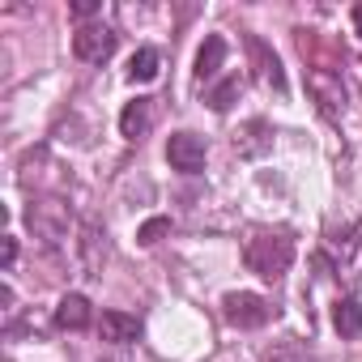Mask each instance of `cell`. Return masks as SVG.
<instances>
[{"mask_svg":"<svg viewBox=\"0 0 362 362\" xmlns=\"http://www.w3.org/2000/svg\"><path fill=\"white\" fill-rule=\"evenodd\" d=\"M243 260L256 277L264 281H281L294 264V239L286 230H256L243 247Z\"/></svg>","mask_w":362,"mask_h":362,"instance_id":"obj_1","label":"cell"},{"mask_svg":"<svg viewBox=\"0 0 362 362\" xmlns=\"http://www.w3.org/2000/svg\"><path fill=\"white\" fill-rule=\"evenodd\" d=\"M273 315H277V307H273L269 298L252 294V290H230V294L222 298V320H226L230 328L252 332V328H264Z\"/></svg>","mask_w":362,"mask_h":362,"instance_id":"obj_2","label":"cell"},{"mask_svg":"<svg viewBox=\"0 0 362 362\" xmlns=\"http://www.w3.org/2000/svg\"><path fill=\"white\" fill-rule=\"evenodd\" d=\"M26 226L35 230V239H43L47 247H56V243L69 235V205L56 201V197L30 201V205H26Z\"/></svg>","mask_w":362,"mask_h":362,"instance_id":"obj_3","label":"cell"},{"mask_svg":"<svg viewBox=\"0 0 362 362\" xmlns=\"http://www.w3.org/2000/svg\"><path fill=\"white\" fill-rule=\"evenodd\" d=\"M115 43H119V35L111 26H103V22H81L77 35H73V52L86 64H107L115 56Z\"/></svg>","mask_w":362,"mask_h":362,"instance_id":"obj_4","label":"cell"},{"mask_svg":"<svg viewBox=\"0 0 362 362\" xmlns=\"http://www.w3.org/2000/svg\"><path fill=\"white\" fill-rule=\"evenodd\" d=\"M205 158H209L205 136H197V132H170V141H166V162H170L175 170L197 175V170H205Z\"/></svg>","mask_w":362,"mask_h":362,"instance_id":"obj_5","label":"cell"},{"mask_svg":"<svg viewBox=\"0 0 362 362\" xmlns=\"http://www.w3.org/2000/svg\"><path fill=\"white\" fill-rule=\"evenodd\" d=\"M307 90H311V98L320 103V111H324L328 119H337V115L345 111V81H341V73H332V69H311V73H307Z\"/></svg>","mask_w":362,"mask_h":362,"instance_id":"obj_6","label":"cell"},{"mask_svg":"<svg viewBox=\"0 0 362 362\" xmlns=\"http://www.w3.org/2000/svg\"><path fill=\"white\" fill-rule=\"evenodd\" d=\"M247 56H252V69H256V81H264L269 90H286V73H281V60H277V52L264 43V39H256V35H247Z\"/></svg>","mask_w":362,"mask_h":362,"instance_id":"obj_7","label":"cell"},{"mask_svg":"<svg viewBox=\"0 0 362 362\" xmlns=\"http://www.w3.org/2000/svg\"><path fill=\"white\" fill-rule=\"evenodd\" d=\"M141 315H132V311H103V320H98V337L107 341V345H132L136 337H141Z\"/></svg>","mask_w":362,"mask_h":362,"instance_id":"obj_8","label":"cell"},{"mask_svg":"<svg viewBox=\"0 0 362 362\" xmlns=\"http://www.w3.org/2000/svg\"><path fill=\"white\" fill-rule=\"evenodd\" d=\"M149 128H153V98H132L119 111V136L124 141H141Z\"/></svg>","mask_w":362,"mask_h":362,"instance_id":"obj_9","label":"cell"},{"mask_svg":"<svg viewBox=\"0 0 362 362\" xmlns=\"http://www.w3.org/2000/svg\"><path fill=\"white\" fill-rule=\"evenodd\" d=\"M90 298L86 294H64L60 303H56V328H64V332H81V328H90Z\"/></svg>","mask_w":362,"mask_h":362,"instance_id":"obj_10","label":"cell"},{"mask_svg":"<svg viewBox=\"0 0 362 362\" xmlns=\"http://www.w3.org/2000/svg\"><path fill=\"white\" fill-rule=\"evenodd\" d=\"M222 64H226V39L222 35H209L205 43H201V52H197V81L205 86V81H214L218 73H222Z\"/></svg>","mask_w":362,"mask_h":362,"instance_id":"obj_11","label":"cell"},{"mask_svg":"<svg viewBox=\"0 0 362 362\" xmlns=\"http://www.w3.org/2000/svg\"><path fill=\"white\" fill-rule=\"evenodd\" d=\"M235 149H239V158H260V153H269V149H273V128H269L264 119L243 124V132L235 136Z\"/></svg>","mask_w":362,"mask_h":362,"instance_id":"obj_12","label":"cell"},{"mask_svg":"<svg viewBox=\"0 0 362 362\" xmlns=\"http://www.w3.org/2000/svg\"><path fill=\"white\" fill-rule=\"evenodd\" d=\"M332 328H337L345 341L362 337V307H358L354 298H337V303H332Z\"/></svg>","mask_w":362,"mask_h":362,"instance_id":"obj_13","label":"cell"},{"mask_svg":"<svg viewBox=\"0 0 362 362\" xmlns=\"http://www.w3.org/2000/svg\"><path fill=\"white\" fill-rule=\"evenodd\" d=\"M158 69H162V56L153 47H136L132 60H128V81H153Z\"/></svg>","mask_w":362,"mask_h":362,"instance_id":"obj_14","label":"cell"},{"mask_svg":"<svg viewBox=\"0 0 362 362\" xmlns=\"http://www.w3.org/2000/svg\"><path fill=\"white\" fill-rule=\"evenodd\" d=\"M264 362H320V358H315L303 341H294V337H290V341L269 345V349H264Z\"/></svg>","mask_w":362,"mask_h":362,"instance_id":"obj_15","label":"cell"},{"mask_svg":"<svg viewBox=\"0 0 362 362\" xmlns=\"http://www.w3.org/2000/svg\"><path fill=\"white\" fill-rule=\"evenodd\" d=\"M239 90H243V81H239V77L218 81V86L209 90V107H214V111H230V107L239 103Z\"/></svg>","mask_w":362,"mask_h":362,"instance_id":"obj_16","label":"cell"},{"mask_svg":"<svg viewBox=\"0 0 362 362\" xmlns=\"http://www.w3.org/2000/svg\"><path fill=\"white\" fill-rule=\"evenodd\" d=\"M162 235H170V218H149V222L136 230V243H141V247H153V243H162Z\"/></svg>","mask_w":362,"mask_h":362,"instance_id":"obj_17","label":"cell"},{"mask_svg":"<svg viewBox=\"0 0 362 362\" xmlns=\"http://www.w3.org/2000/svg\"><path fill=\"white\" fill-rule=\"evenodd\" d=\"M69 9H73V18H94V13H98L103 5H98V0H73Z\"/></svg>","mask_w":362,"mask_h":362,"instance_id":"obj_18","label":"cell"},{"mask_svg":"<svg viewBox=\"0 0 362 362\" xmlns=\"http://www.w3.org/2000/svg\"><path fill=\"white\" fill-rule=\"evenodd\" d=\"M13 260H18V239L5 235V269H13Z\"/></svg>","mask_w":362,"mask_h":362,"instance_id":"obj_19","label":"cell"},{"mask_svg":"<svg viewBox=\"0 0 362 362\" xmlns=\"http://www.w3.org/2000/svg\"><path fill=\"white\" fill-rule=\"evenodd\" d=\"M354 30H358V39H362V5H354Z\"/></svg>","mask_w":362,"mask_h":362,"instance_id":"obj_20","label":"cell"}]
</instances>
